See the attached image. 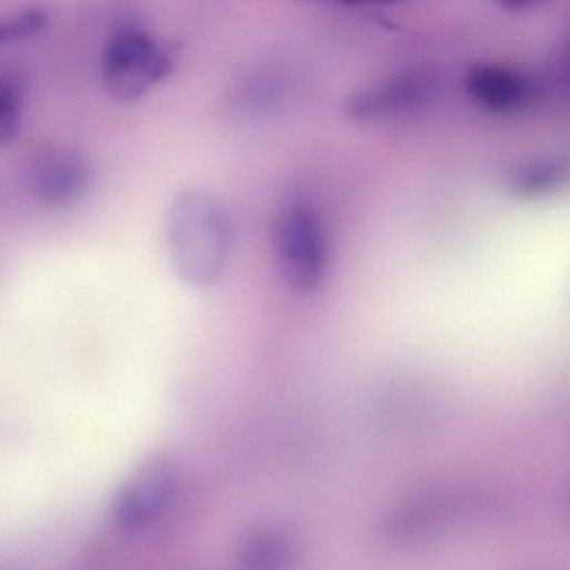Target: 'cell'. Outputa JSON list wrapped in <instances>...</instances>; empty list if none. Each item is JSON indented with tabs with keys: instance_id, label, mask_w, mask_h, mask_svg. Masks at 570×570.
Wrapping results in <instances>:
<instances>
[{
	"instance_id": "8992f818",
	"label": "cell",
	"mask_w": 570,
	"mask_h": 570,
	"mask_svg": "<svg viewBox=\"0 0 570 570\" xmlns=\"http://www.w3.org/2000/svg\"><path fill=\"white\" fill-rule=\"evenodd\" d=\"M438 77L428 69L397 73L352 97L347 110L356 119L402 116L424 107L435 95Z\"/></svg>"
},
{
	"instance_id": "9c48e42d",
	"label": "cell",
	"mask_w": 570,
	"mask_h": 570,
	"mask_svg": "<svg viewBox=\"0 0 570 570\" xmlns=\"http://www.w3.org/2000/svg\"><path fill=\"white\" fill-rule=\"evenodd\" d=\"M23 96L11 77L0 76V146L10 144L22 122Z\"/></svg>"
},
{
	"instance_id": "8fae6325",
	"label": "cell",
	"mask_w": 570,
	"mask_h": 570,
	"mask_svg": "<svg viewBox=\"0 0 570 570\" xmlns=\"http://www.w3.org/2000/svg\"><path fill=\"white\" fill-rule=\"evenodd\" d=\"M350 6H366V4H385L393 3L401 0H336Z\"/></svg>"
},
{
	"instance_id": "ba28073f",
	"label": "cell",
	"mask_w": 570,
	"mask_h": 570,
	"mask_svg": "<svg viewBox=\"0 0 570 570\" xmlns=\"http://www.w3.org/2000/svg\"><path fill=\"white\" fill-rule=\"evenodd\" d=\"M293 539L283 530L265 529L252 535L245 548V561L254 568H273L291 558Z\"/></svg>"
},
{
	"instance_id": "7a4b0ae2",
	"label": "cell",
	"mask_w": 570,
	"mask_h": 570,
	"mask_svg": "<svg viewBox=\"0 0 570 570\" xmlns=\"http://www.w3.org/2000/svg\"><path fill=\"white\" fill-rule=\"evenodd\" d=\"M273 259L285 285L299 294L320 287L328 265L325 227L314 206L294 198L276 213L271 229Z\"/></svg>"
},
{
	"instance_id": "30bf717a",
	"label": "cell",
	"mask_w": 570,
	"mask_h": 570,
	"mask_svg": "<svg viewBox=\"0 0 570 570\" xmlns=\"http://www.w3.org/2000/svg\"><path fill=\"white\" fill-rule=\"evenodd\" d=\"M47 20L46 12L37 8L0 18V47L39 33Z\"/></svg>"
},
{
	"instance_id": "52a82bcc",
	"label": "cell",
	"mask_w": 570,
	"mask_h": 570,
	"mask_svg": "<svg viewBox=\"0 0 570 570\" xmlns=\"http://www.w3.org/2000/svg\"><path fill=\"white\" fill-rule=\"evenodd\" d=\"M463 86L478 105L495 114L523 108L537 92L534 82L527 75L495 63H479L468 68Z\"/></svg>"
},
{
	"instance_id": "5b68a950",
	"label": "cell",
	"mask_w": 570,
	"mask_h": 570,
	"mask_svg": "<svg viewBox=\"0 0 570 570\" xmlns=\"http://www.w3.org/2000/svg\"><path fill=\"white\" fill-rule=\"evenodd\" d=\"M177 487V470L165 455L146 460L118 492L114 505L115 523L136 531L150 524L168 505Z\"/></svg>"
},
{
	"instance_id": "6da1fadb",
	"label": "cell",
	"mask_w": 570,
	"mask_h": 570,
	"mask_svg": "<svg viewBox=\"0 0 570 570\" xmlns=\"http://www.w3.org/2000/svg\"><path fill=\"white\" fill-rule=\"evenodd\" d=\"M233 224L214 196L184 189L170 200L165 239L175 273L186 284L207 287L224 274L233 248Z\"/></svg>"
},
{
	"instance_id": "7c38bea8",
	"label": "cell",
	"mask_w": 570,
	"mask_h": 570,
	"mask_svg": "<svg viewBox=\"0 0 570 570\" xmlns=\"http://www.w3.org/2000/svg\"><path fill=\"white\" fill-rule=\"evenodd\" d=\"M500 1L511 8H523V7L531 6L540 0H500Z\"/></svg>"
},
{
	"instance_id": "277c9868",
	"label": "cell",
	"mask_w": 570,
	"mask_h": 570,
	"mask_svg": "<svg viewBox=\"0 0 570 570\" xmlns=\"http://www.w3.org/2000/svg\"><path fill=\"white\" fill-rule=\"evenodd\" d=\"M29 194L40 204L61 207L81 199L90 189L94 171L88 159L66 147H42L27 159L23 169Z\"/></svg>"
},
{
	"instance_id": "3957f363",
	"label": "cell",
	"mask_w": 570,
	"mask_h": 570,
	"mask_svg": "<svg viewBox=\"0 0 570 570\" xmlns=\"http://www.w3.org/2000/svg\"><path fill=\"white\" fill-rule=\"evenodd\" d=\"M173 69L171 52L159 47L149 35L138 29L116 32L101 55L105 86L120 101L140 98Z\"/></svg>"
}]
</instances>
